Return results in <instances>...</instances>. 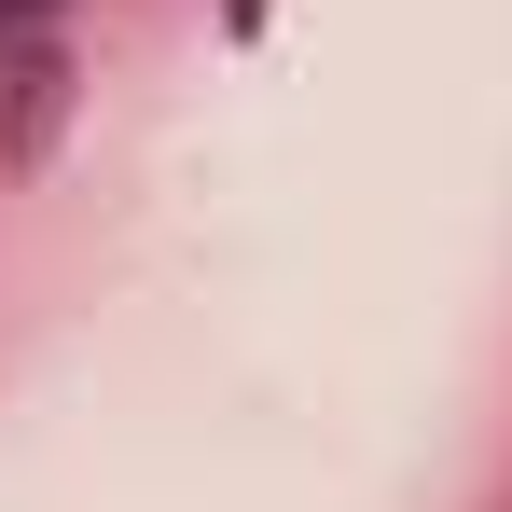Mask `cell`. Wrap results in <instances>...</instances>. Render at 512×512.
I'll return each mask as SVG.
<instances>
[{"instance_id": "6da1fadb", "label": "cell", "mask_w": 512, "mask_h": 512, "mask_svg": "<svg viewBox=\"0 0 512 512\" xmlns=\"http://www.w3.org/2000/svg\"><path fill=\"white\" fill-rule=\"evenodd\" d=\"M263 14H277V0H222V28H236V42H263Z\"/></svg>"}]
</instances>
